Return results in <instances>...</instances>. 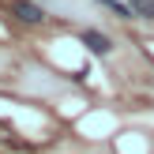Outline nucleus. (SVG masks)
Listing matches in <instances>:
<instances>
[{
	"label": "nucleus",
	"mask_w": 154,
	"mask_h": 154,
	"mask_svg": "<svg viewBox=\"0 0 154 154\" xmlns=\"http://www.w3.org/2000/svg\"><path fill=\"white\" fill-rule=\"evenodd\" d=\"M98 4H109V8H113V4H117V0H98Z\"/></svg>",
	"instance_id": "5"
},
{
	"label": "nucleus",
	"mask_w": 154,
	"mask_h": 154,
	"mask_svg": "<svg viewBox=\"0 0 154 154\" xmlns=\"http://www.w3.org/2000/svg\"><path fill=\"white\" fill-rule=\"evenodd\" d=\"M11 11H15V19H23V23H30V26H38V23L45 19V11L34 4V0H11Z\"/></svg>",
	"instance_id": "1"
},
{
	"label": "nucleus",
	"mask_w": 154,
	"mask_h": 154,
	"mask_svg": "<svg viewBox=\"0 0 154 154\" xmlns=\"http://www.w3.org/2000/svg\"><path fill=\"white\" fill-rule=\"evenodd\" d=\"M4 135H8V124H4V120H0V139H4Z\"/></svg>",
	"instance_id": "4"
},
{
	"label": "nucleus",
	"mask_w": 154,
	"mask_h": 154,
	"mask_svg": "<svg viewBox=\"0 0 154 154\" xmlns=\"http://www.w3.org/2000/svg\"><path fill=\"white\" fill-rule=\"evenodd\" d=\"M135 19H154V0H132Z\"/></svg>",
	"instance_id": "3"
},
{
	"label": "nucleus",
	"mask_w": 154,
	"mask_h": 154,
	"mask_svg": "<svg viewBox=\"0 0 154 154\" xmlns=\"http://www.w3.org/2000/svg\"><path fill=\"white\" fill-rule=\"evenodd\" d=\"M79 42L87 45L94 57H109V49H113V42L102 34V30H83V34H79Z\"/></svg>",
	"instance_id": "2"
}]
</instances>
